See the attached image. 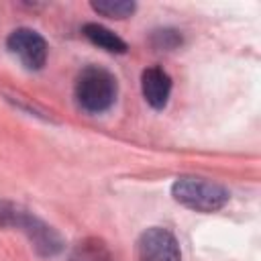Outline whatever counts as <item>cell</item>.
<instances>
[{"label": "cell", "instance_id": "277c9868", "mask_svg": "<svg viewBox=\"0 0 261 261\" xmlns=\"http://www.w3.org/2000/svg\"><path fill=\"white\" fill-rule=\"evenodd\" d=\"M6 47L27 69H41L47 61V43L33 29H16L8 35Z\"/></svg>", "mask_w": 261, "mask_h": 261}, {"label": "cell", "instance_id": "6da1fadb", "mask_svg": "<svg viewBox=\"0 0 261 261\" xmlns=\"http://www.w3.org/2000/svg\"><path fill=\"white\" fill-rule=\"evenodd\" d=\"M116 77L108 69L98 65L82 69L75 80V100L86 112L92 114L108 110L116 100Z\"/></svg>", "mask_w": 261, "mask_h": 261}, {"label": "cell", "instance_id": "ba28073f", "mask_svg": "<svg viewBox=\"0 0 261 261\" xmlns=\"http://www.w3.org/2000/svg\"><path fill=\"white\" fill-rule=\"evenodd\" d=\"M137 4L128 0H98L92 2V10L108 18H126L135 12Z\"/></svg>", "mask_w": 261, "mask_h": 261}, {"label": "cell", "instance_id": "52a82bcc", "mask_svg": "<svg viewBox=\"0 0 261 261\" xmlns=\"http://www.w3.org/2000/svg\"><path fill=\"white\" fill-rule=\"evenodd\" d=\"M69 261H114L108 247L98 241V239H88L77 243V247L73 249Z\"/></svg>", "mask_w": 261, "mask_h": 261}, {"label": "cell", "instance_id": "7a4b0ae2", "mask_svg": "<svg viewBox=\"0 0 261 261\" xmlns=\"http://www.w3.org/2000/svg\"><path fill=\"white\" fill-rule=\"evenodd\" d=\"M175 202L196 212H216L228 202V192L204 177H177L171 186Z\"/></svg>", "mask_w": 261, "mask_h": 261}, {"label": "cell", "instance_id": "9c48e42d", "mask_svg": "<svg viewBox=\"0 0 261 261\" xmlns=\"http://www.w3.org/2000/svg\"><path fill=\"white\" fill-rule=\"evenodd\" d=\"M181 43V37L177 31H171V29H163V31H157L155 33V47L157 49H173Z\"/></svg>", "mask_w": 261, "mask_h": 261}, {"label": "cell", "instance_id": "5b68a950", "mask_svg": "<svg viewBox=\"0 0 261 261\" xmlns=\"http://www.w3.org/2000/svg\"><path fill=\"white\" fill-rule=\"evenodd\" d=\"M141 90L147 104L155 110H161L165 108L171 94V77L161 67H147L141 73Z\"/></svg>", "mask_w": 261, "mask_h": 261}, {"label": "cell", "instance_id": "3957f363", "mask_svg": "<svg viewBox=\"0 0 261 261\" xmlns=\"http://www.w3.org/2000/svg\"><path fill=\"white\" fill-rule=\"evenodd\" d=\"M137 259L139 261H179V245L175 237L161 226L147 228L137 243Z\"/></svg>", "mask_w": 261, "mask_h": 261}, {"label": "cell", "instance_id": "8992f818", "mask_svg": "<svg viewBox=\"0 0 261 261\" xmlns=\"http://www.w3.org/2000/svg\"><path fill=\"white\" fill-rule=\"evenodd\" d=\"M82 33H84V37H86L90 43L98 45L100 49H104V51H108V53H124V51H126V43H124L116 33H112L110 29H106V27H102V24H98V22H88V24H84Z\"/></svg>", "mask_w": 261, "mask_h": 261}]
</instances>
